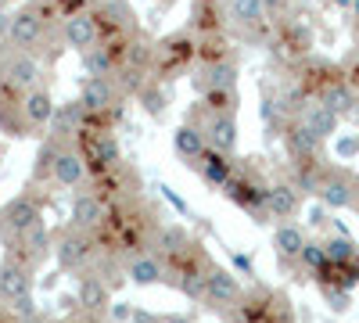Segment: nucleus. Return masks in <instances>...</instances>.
Returning <instances> with one entry per match:
<instances>
[{
  "label": "nucleus",
  "instance_id": "f257e3e1",
  "mask_svg": "<svg viewBox=\"0 0 359 323\" xmlns=\"http://www.w3.org/2000/svg\"><path fill=\"white\" fill-rule=\"evenodd\" d=\"M223 323H294V309L284 291L252 287L233 309L223 312Z\"/></svg>",
  "mask_w": 359,
  "mask_h": 323
},
{
  "label": "nucleus",
  "instance_id": "f03ea898",
  "mask_svg": "<svg viewBox=\"0 0 359 323\" xmlns=\"http://www.w3.org/2000/svg\"><path fill=\"white\" fill-rule=\"evenodd\" d=\"M194 54H198V43H194V36L187 33V29H180V33L158 40L155 43V69H151L155 79H176L194 62Z\"/></svg>",
  "mask_w": 359,
  "mask_h": 323
},
{
  "label": "nucleus",
  "instance_id": "7ed1b4c3",
  "mask_svg": "<svg viewBox=\"0 0 359 323\" xmlns=\"http://www.w3.org/2000/svg\"><path fill=\"white\" fill-rule=\"evenodd\" d=\"M47 4L43 0H29L22 4L15 15H8V43L11 47H22V50H33L40 40H43V29H47Z\"/></svg>",
  "mask_w": 359,
  "mask_h": 323
},
{
  "label": "nucleus",
  "instance_id": "20e7f679",
  "mask_svg": "<svg viewBox=\"0 0 359 323\" xmlns=\"http://www.w3.org/2000/svg\"><path fill=\"white\" fill-rule=\"evenodd\" d=\"M191 123L201 126V133H205V140H208V148H212V151H223V155L237 151V115H216V111H208L198 101V115Z\"/></svg>",
  "mask_w": 359,
  "mask_h": 323
},
{
  "label": "nucleus",
  "instance_id": "39448f33",
  "mask_svg": "<svg viewBox=\"0 0 359 323\" xmlns=\"http://www.w3.org/2000/svg\"><path fill=\"white\" fill-rule=\"evenodd\" d=\"M97 238L94 233H83V230H65V238L57 241V248H54V259H57V266H62L65 273L69 270H86L90 262L97 259Z\"/></svg>",
  "mask_w": 359,
  "mask_h": 323
},
{
  "label": "nucleus",
  "instance_id": "423d86ee",
  "mask_svg": "<svg viewBox=\"0 0 359 323\" xmlns=\"http://www.w3.org/2000/svg\"><path fill=\"white\" fill-rule=\"evenodd\" d=\"M40 219H43L40 201L33 194H18V198H11L4 209H0V233H4V241H15L29 226H36Z\"/></svg>",
  "mask_w": 359,
  "mask_h": 323
},
{
  "label": "nucleus",
  "instance_id": "0eeeda50",
  "mask_svg": "<svg viewBox=\"0 0 359 323\" xmlns=\"http://www.w3.org/2000/svg\"><path fill=\"white\" fill-rule=\"evenodd\" d=\"M101 18H97V11H72L69 18H65V25H62V40H65V47H72L76 54H86V50H94L97 43H101Z\"/></svg>",
  "mask_w": 359,
  "mask_h": 323
},
{
  "label": "nucleus",
  "instance_id": "6e6552de",
  "mask_svg": "<svg viewBox=\"0 0 359 323\" xmlns=\"http://www.w3.org/2000/svg\"><path fill=\"white\" fill-rule=\"evenodd\" d=\"M50 255V230H47V223L40 219L36 226H29L22 238H15V241H8V259H15V262H22V266H40V262Z\"/></svg>",
  "mask_w": 359,
  "mask_h": 323
},
{
  "label": "nucleus",
  "instance_id": "1a4fd4ad",
  "mask_svg": "<svg viewBox=\"0 0 359 323\" xmlns=\"http://www.w3.org/2000/svg\"><path fill=\"white\" fill-rule=\"evenodd\" d=\"M241 298H245V287H241V280H237L230 270H223V266H216V262H212V270H208L205 305H208V309H216V312L223 316L226 309H233Z\"/></svg>",
  "mask_w": 359,
  "mask_h": 323
},
{
  "label": "nucleus",
  "instance_id": "9d476101",
  "mask_svg": "<svg viewBox=\"0 0 359 323\" xmlns=\"http://www.w3.org/2000/svg\"><path fill=\"white\" fill-rule=\"evenodd\" d=\"M266 191H269V184H259L255 176H237V172H233V180H230V187H226L223 194L237 205V209L252 212L255 223H266V216H269V209H266Z\"/></svg>",
  "mask_w": 359,
  "mask_h": 323
},
{
  "label": "nucleus",
  "instance_id": "9b49d317",
  "mask_svg": "<svg viewBox=\"0 0 359 323\" xmlns=\"http://www.w3.org/2000/svg\"><path fill=\"white\" fill-rule=\"evenodd\" d=\"M0 69H4V79L15 83L18 90H33V86H40V76H43L40 57L33 50H22V47H15L0 57Z\"/></svg>",
  "mask_w": 359,
  "mask_h": 323
},
{
  "label": "nucleus",
  "instance_id": "f8f14e48",
  "mask_svg": "<svg viewBox=\"0 0 359 323\" xmlns=\"http://www.w3.org/2000/svg\"><path fill=\"white\" fill-rule=\"evenodd\" d=\"M316 198L331 212L352 209V205H355V176L348 169H341V165H331V169H327V176H323V187H320Z\"/></svg>",
  "mask_w": 359,
  "mask_h": 323
},
{
  "label": "nucleus",
  "instance_id": "ddd939ff",
  "mask_svg": "<svg viewBox=\"0 0 359 323\" xmlns=\"http://www.w3.org/2000/svg\"><path fill=\"white\" fill-rule=\"evenodd\" d=\"M280 140H284V151H287L291 162H316V158H323V144L327 140H320L302 119L287 123V130H284Z\"/></svg>",
  "mask_w": 359,
  "mask_h": 323
},
{
  "label": "nucleus",
  "instance_id": "4468645a",
  "mask_svg": "<svg viewBox=\"0 0 359 323\" xmlns=\"http://www.w3.org/2000/svg\"><path fill=\"white\" fill-rule=\"evenodd\" d=\"M118 97H123V86H118L115 76H108V79H86L83 90H79V101L86 104V111L94 115V119H97V115L115 111Z\"/></svg>",
  "mask_w": 359,
  "mask_h": 323
},
{
  "label": "nucleus",
  "instance_id": "2eb2a0df",
  "mask_svg": "<svg viewBox=\"0 0 359 323\" xmlns=\"http://www.w3.org/2000/svg\"><path fill=\"white\" fill-rule=\"evenodd\" d=\"M108 219V201L94 191H79L72 198V230H83V233H97Z\"/></svg>",
  "mask_w": 359,
  "mask_h": 323
},
{
  "label": "nucleus",
  "instance_id": "dca6fc26",
  "mask_svg": "<svg viewBox=\"0 0 359 323\" xmlns=\"http://www.w3.org/2000/svg\"><path fill=\"white\" fill-rule=\"evenodd\" d=\"M172 151H176V158L184 162V165H191V169H198L201 165V158L208 155V140H205V133H201V126L198 123H180L176 126V133H172Z\"/></svg>",
  "mask_w": 359,
  "mask_h": 323
},
{
  "label": "nucleus",
  "instance_id": "f3484780",
  "mask_svg": "<svg viewBox=\"0 0 359 323\" xmlns=\"http://www.w3.org/2000/svg\"><path fill=\"white\" fill-rule=\"evenodd\" d=\"M29 295H33V270L15 259H4L0 262V302L15 305L18 298H29Z\"/></svg>",
  "mask_w": 359,
  "mask_h": 323
},
{
  "label": "nucleus",
  "instance_id": "a211bd4d",
  "mask_svg": "<svg viewBox=\"0 0 359 323\" xmlns=\"http://www.w3.org/2000/svg\"><path fill=\"white\" fill-rule=\"evenodd\" d=\"M226 22L241 33H252V36H262L266 33V8L262 0H226Z\"/></svg>",
  "mask_w": 359,
  "mask_h": 323
},
{
  "label": "nucleus",
  "instance_id": "6ab92c4d",
  "mask_svg": "<svg viewBox=\"0 0 359 323\" xmlns=\"http://www.w3.org/2000/svg\"><path fill=\"white\" fill-rule=\"evenodd\" d=\"M76 305L90 316H104L111 309V287L101 273H86L79 280V295H76Z\"/></svg>",
  "mask_w": 359,
  "mask_h": 323
},
{
  "label": "nucleus",
  "instance_id": "aec40b11",
  "mask_svg": "<svg viewBox=\"0 0 359 323\" xmlns=\"http://www.w3.org/2000/svg\"><path fill=\"white\" fill-rule=\"evenodd\" d=\"M86 176H90V165H86L83 151L65 148L62 155H57V162H54V176H50V180L57 187H65V191H76V187L86 184Z\"/></svg>",
  "mask_w": 359,
  "mask_h": 323
},
{
  "label": "nucleus",
  "instance_id": "412c9836",
  "mask_svg": "<svg viewBox=\"0 0 359 323\" xmlns=\"http://www.w3.org/2000/svg\"><path fill=\"white\" fill-rule=\"evenodd\" d=\"M266 209H269V216H273V219L287 223V219H294L298 212H302V191H298L294 184H269Z\"/></svg>",
  "mask_w": 359,
  "mask_h": 323
},
{
  "label": "nucleus",
  "instance_id": "4be33fe9",
  "mask_svg": "<svg viewBox=\"0 0 359 323\" xmlns=\"http://www.w3.org/2000/svg\"><path fill=\"white\" fill-rule=\"evenodd\" d=\"M237 86V62L226 57V62H212V65H201V72L194 76V90L208 94V90H233Z\"/></svg>",
  "mask_w": 359,
  "mask_h": 323
},
{
  "label": "nucleus",
  "instance_id": "5701e85b",
  "mask_svg": "<svg viewBox=\"0 0 359 323\" xmlns=\"http://www.w3.org/2000/svg\"><path fill=\"white\" fill-rule=\"evenodd\" d=\"M126 277H130V284H137V287H151V284L169 280V270H165V262H162L155 252H144V255H133V259L126 262Z\"/></svg>",
  "mask_w": 359,
  "mask_h": 323
},
{
  "label": "nucleus",
  "instance_id": "b1692460",
  "mask_svg": "<svg viewBox=\"0 0 359 323\" xmlns=\"http://www.w3.org/2000/svg\"><path fill=\"white\" fill-rule=\"evenodd\" d=\"M233 172H237V169H233V158L223 155V151H212V148H208V155H205L201 165H198L201 184L212 187V191H226L230 180H233Z\"/></svg>",
  "mask_w": 359,
  "mask_h": 323
},
{
  "label": "nucleus",
  "instance_id": "393cba45",
  "mask_svg": "<svg viewBox=\"0 0 359 323\" xmlns=\"http://www.w3.org/2000/svg\"><path fill=\"white\" fill-rule=\"evenodd\" d=\"M54 97L47 86H33V90H25V119H29V130H50L54 123Z\"/></svg>",
  "mask_w": 359,
  "mask_h": 323
},
{
  "label": "nucleus",
  "instance_id": "a878e982",
  "mask_svg": "<svg viewBox=\"0 0 359 323\" xmlns=\"http://www.w3.org/2000/svg\"><path fill=\"white\" fill-rule=\"evenodd\" d=\"M306 230L298 226V223H280L277 230H273V252H277V259L284 262V266H291V262H298V255H302V248H306Z\"/></svg>",
  "mask_w": 359,
  "mask_h": 323
},
{
  "label": "nucleus",
  "instance_id": "bb28decb",
  "mask_svg": "<svg viewBox=\"0 0 359 323\" xmlns=\"http://www.w3.org/2000/svg\"><path fill=\"white\" fill-rule=\"evenodd\" d=\"M90 119H94V115L86 111V104H83L79 97H72V101H65V104H57L54 123H50V133H57V137L79 133V130H86V123H90Z\"/></svg>",
  "mask_w": 359,
  "mask_h": 323
},
{
  "label": "nucleus",
  "instance_id": "cd10ccee",
  "mask_svg": "<svg viewBox=\"0 0 359 323\" xmlns=\"http://www.w3.org/2000/svg\"><path fill=\"white\" fill-rule=\"evenodd\" d=\"M320 104H327L334 115H341V119H345V115H352V111H355L359 94H355V86H352V83L341 76V79H334V83H331V86H327V90L320 94Z\"/></svg>",
  "mask_w": 359,
  "mask_h": 323
},
{
  "label": "nucleus",
  "instance_id": "c85d7f7f",
  "mask_svg": "<svg viewBox=\"0 0 359 323\" xmlns=\"http://www.w3.org/2000/svg\"><path fill=\"white\" fill-rule=\"evenodd\" d=\"M79 57H83V72H86L90 79H108V76L118 72L115 47H108V43H97L94 50H86V54H79Z\"/></svg>",
  "mask_w": 359,
  "mask_h": 323
},
{
  "label": "nucleus",
  "instance_id": "c756f323",
  "mask_svg": "<svg viewBox=\"0 0 359 323\" xmlns=\"http://www.w3.org/2000/svg\"><path fill=\"white\" fill-rule=\"evenodd\" d=\"M302 123L320 137V140H331V137H338V126H341V115H334L327 104H309L306 111H302Z\"/></svg>",
  "mask_w": 359,
  "mask_h": 323
},
{
  "label": "nucleus",
  "instance_id": "7c9ffc66",
  "mask_svg": "<svg viewBox=\"0 0 359 323\" xmlns=\"http://www.w3.org/2000/svg\"><path fill=\"white\" fill-rule=\"evenodd\" d=\"M323 248H327L331 266H359V245L348 238V233H334V238H327Z\"/></svg>",
  "mask_w": 359,
  "mask_h": 323
},
{
  "label": "nucleus",
  "instance_id": "2f4dec72",
  "mask_svg": "<svg viewBox=\"0 0 359 323\" xmlns=\"http://www.w3.org/2000/svg\"><path fill=\"white\" fill-rule=\"evenodd\" d=\"M62 137L57 133H47V140L40 144V151H36V162H33V180H50L54 176V162L57 155H62Z\"/></svg>",
  "mask_w": 359,
  "mask_h": 323
},
{
  "label": "nucleus",
  "instance_id": "473e14b6",
  "mask_svg": "<svg viewBox=\"0 0 359 323\" xmlns=\"http://www.w3.org/2000/svg\"><path fill=\"white\" fill-rule=\"evenodd\" d=\"M298 266H302L309 277H320L327 266H331V259H327V248H323V241H306L302 255H298Z\"/></svg>",
  "mask_w": 359,
  "mask_h": 323
},
{
  "label": "nucleus",
  "instance_id": "72a5a7b5",
  "mask_svg": "<svg viewBox=\"0 0 359 323\" xmlns=\"http://www.w3.org/2000/svg\"><path fill=\"white\" fill-rule=\"evenodd\" d=\"M137 97H140V104H144V111L147 115H165V104H169V94L158 86V79H147L140 90H137Z\"/></svg>",
  "mask_w": 359,
  "mask_h": 323
},
{
  "label": "nucleus",
  "instance_id": "f704fd0d",
  "mask_svg": "<svg viewBox=\"0 0 359 323\" xmlns=\"http://www.w3.org/2000/svg\"><path fill=\"white\" fill-rule=\"evenodd\" d=\"M201 104L208 108V111H216V115H237V86L233 90H208V94H201Z\"/></svg>",
  "mask_w": 359,
  "mask_h": 323
},
{
  "label": "nucleus",
  "instance_id": "c9c22d12",
  "mask_svg": "<svg viewBox=\"0 0 359 323\" xmlns=\"http://www.w3.org/2000/svg\"><path fill=\"white\" fill-rule=\"evenodd\" d=\"M320 295H323V302H327V309L331 312H348V305H352V295H348V287H338V284H320Z\"/></svg>",
  "mask_w": 359,
  "mask_h": 323
},
{
  "label": "nucleus",
  "instance_id": "e433bc0d",
  "mask_svg": "<svg viewBox=\"0 0 359 323\" xmlns=\"http://www.w3.org/2000/svg\"><path fill=\"white\" fill-rule=\"evenodd\" d=\"M334 155H338V162L355 158L359 155V133H338L334 137Z\"/></svg>",
  "mask_w": 359,
  "mask_h": 323
},
{
  "label": "nucleus",
  "instance_id": "4c0bfd02",
  "mask_svg": "<svg viewBox=\"0 0 359 323\" xmlns=\"http://www.w3.org/2000/svg\"><path fill=\"white\" fill-rule=\"evenodd\" d=\"M158 191H162V198H165V201L172 205V209H176L180 216H184V219H191V205H187L184 198H180V194H176V191H172L169 184H158Z\"/></svg>",
  "mask_w": 359,
  "mask_h": 323
},
{
  "label": "nucleus",
  "instance_id": "58836bf2",
  "mask_svg": "<svg viewBox=\"0 0 359 323\" xmlns=\"http://www.w3.org/2000/svg\"><path fill=\"white\" fill-rule=\"evenodd\" d=\"M230 259H233V266L241 270V273H245L248 280H255V262H252V255H241V252H233Z\"/></svg>",
  "mask_w": 359,
  "mask_h": 323
},
{
  "label": "nucleus",
  "instance_id": "ea45409f",
  "mask_svg": "<svg viewBox=\"0 0 359 323\" xmlns=\"http://www.w3.org/2000/svg\"><path fill=\"white\" fill-rule=\"evenodd\" d=\"M262 8H266V18H284L287 0H262Z\"/></svg>",
  "mask_w": 359,
  "mask_h": 323
},
{
  "label": "nucleus",
  "instance_id": "a19ab883",
  "mask_svg": "<svg viewBox=\"0 0 359 323\" xmlns=\"http://www.w3.org/2000/svg\"><path fill=\"white\" fill-rule=\"evenodd\" d=\"M111 319H115V323H130V319H133V309L123 305V302H111Z\"/></svg>",
  "mask_w": 359,
  "mask_h": 323
},
{
  "label": "nucleus",
  "instance_id": "79ce46f5",
  "mask_svg": "<svg viewBox=\"0 0 359 323\" xmlns=\"http://www.w3.org/2000/svg\"><path fill=\"white\" fill-rule=\"evenodd\" d=\"M327 212H331V209H327V205L320 201V209L309 212V226H323V223H327Z\"/></svg>",
  "mask_w": 359,
  "mask_h": 323
},
{
  "label": "nucleus",
  "instance_id": "37998d69",
  "mask_svg": "<svg viewBox=\"0 0 359 323\" xmlns=\"http://www.w3.org/2000/svg\"><path fill=\"white\" fill-rule=\"evenodd\" d=\"M162 323H194L191 316H162Z\"/></svg>",
  "mask_w": 359,
  "mask_h": 323
},
{
  "label": "nucleus",
  "instance_id": "c03bdc74",
  "mask_svg": "<svg viewBox=\"0 0 359 323\" xmlns=\"http://www.w3.org/2000/svg\"><path fill=\"white\" fill-rule=\"evenodd\" d=\"M0 323H18V319H15V312L8 309V312H0Z\"/></svg>",
  "mask_w": 359,
  "mask_h": 323
},
{
  "label": "nucleus",
  "instance_id": "a18cd8bd",
  "mask_svg": "<svg viewBox=\"0 0 359 323\" xmlns=\"http://www.w3.org/2000/svg\"><path fill=\"white\" fill-rule=\"evenodd\" d=\"M331 4H334V8H348V11H352V4H355V0H331Z\"/></svg>",
  "mask_w": 359,
  "mask_h": 323
},
{
  "label": "nucleus",
  "instance_id": "49530a36",
  "mask_svg": "<svg viewBox=\"0 0 359 323\" xmlns=\"http://www.w3.org/2000/svg\"><path fill=\"white\" fill-rule=\"evenodd\" d=\"M352 209L359 212V176H355V205H352Z\"/></svg>",
  "mask_w": 359,
  "mask_h": 323
},
{
  "label": "nucleus",
  "instance_id": "de8ad7c7",
  "mask_svg": "<svg viewBox=\"0 0 359 323\" xmlns=\"http://www.w3.org/2000/svg\"><path fill=\"white\" fill-rule=\"evenodd\" d=\"M0 33H8V15H0Z\"/></svg>",
  "mask_w": 359,
  "mask_h": 323
},
{
  "label": "nucleus",
  "instance_id": "09e8293b",
  "mask_svg": "<svg viewBox=\"0 0 359 323\" xmlns=\"http://www.w3.org/2000/svg\"><path fill=\"white\" fill-rule=\"evenodd\" d=\"M352 18L359 22V0H355V4H352Z\"/></svg>",
  "mask_w": 359,
  "mask_h": 323
},
{
  "label": "nucleus",
  "instance_id": "8fccbe9b",
  "mask_svg": "<svg viewBox=\"0 0 359 323\" xmlns=\"http://www.w3.org/2000/svg\"><path fill=\"white\" fill-rule=\"evenodd\" d=\"M355 280H359V266H355Z\"/></svg>",
  "mask_w": 359,
  "mask_h": 323
}]
</instances>
